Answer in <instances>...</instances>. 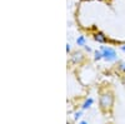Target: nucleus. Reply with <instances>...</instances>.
<instances>
[{
    "label": "nucleus",
    "mask_w": 125,
    "mask_h": 124,
    "mask_svg": "<svg viewBox=\"0 0 125 124\" xmlns=\"http://www.w3.org/2000/svg\"><path fill=\"white\" fill-rule=\"evenodd\" d=\"M85 50H86V51H91V48H89L88 45H85Z\"/></svg>",
    "instance_id": "obj_11"
},
{
    "label": "nucleus",
    "mask_w": 125,
    "mask_h": 124,
    "mask_svg": "<svg viewBox=\"0 0 125 124\" xmlns=\"http://www.w3.org/2000/svg\"><path fill=\"white\" fill-rule=\"evenodd\" d=\"M94 59H95V60H100V59H103V53L100 51V49L94 51Z\"/></svg>",
    "instance_id": "obj_7"
},
{
    "label": "nucleus",
    "mask_w": 125,
    "mask_h": 124,
    "mask_svg": "<svg viewBox=\"0 0 125 124\" xmlns=\"http://www.w3.org/2000/svg\"><path fill=\"white\" fill-rule=\"evenodd\" d=\"M81 113H83V112H76L75 114H74V119H76V120H78V119L81 117Z\"/></svg>",
    "instance_id": "obj_9"
},
{
    "label": "nucleus",
    "mask_w": 125,
    "mask_h": 124,
    "mask_svg": "<svg viewBox=\"0 0 125 124\" xmlns=\"http://www.w3.org/2000/svg\"><path fill=\"white\" fill-rule=\"evenodd\" d=\"M118 69L120 71H123V73H125V61H120L119 65H118Z\"/></svg>",
    "instance_id": "obj_8"
},
{
    "label": "nucleus",
    "mask_w": 125,
    "mask_h": 124,
    "mask_svg": "<svg viewBox=\"0 0 125 124\" xmlns=\"http://www.w3.org/2000/svg\"><path fill=\"white\" fill-rule=\"evenodd\" d=\"M68 124H70V123H68Z\"/></svg>",
    "instance_id": "obj_14"
},
{
    "label": "nucleus",
    "mask_w": 125,
    "mask_h": 124,
    "mask_svg": "<svg viewBox=\"0 0 125 124\" xmlns=\"http://www.w3.org/2000/svg\"><path fill=\"white\" fill-rule=\"evenodd\" d=\"M113 101H114V98H113V95L110 94V93L101 94V97H100V107H101V109L108 110L113 105Z\"/></svg>",
    "instance_id": "obj_2"
},
{
    "label": "nucleus",
    "mask_w": 125,
    "mask_h": 124,
    "mask_svg": "<svg viewBox=\"0 0 125 124\" xmlns=\"http://www.w3.org/2000/svg\"><path fill=\"white\" fill-rule=\"evenodd\" d=\"M94 38H95V40L98 41V43H100V44H104V43H106V41H108V38L104 35L103 33H100V32H98L95 35H94Z\"/></svg>",
    "instance_id": "obj_3"
},
{
    "label": "nucleus",
    "mask_w": 125,
    "mask_h": 124,
    "mask_svg": "<svg viewBox=\"0 0 125 124\" xmlns=\"http://www.w3.org/2000/svg\"><path fill=\"white\" fill-rule=\"evenodd\" d=\"M76 44L79 45V46H85V36H79L78 39H76Z\"/></svg>",
    "instance_id": "obj_6"
},
{
    "label": "nucleus",
    "mask_w": 125,
    "mask_h": 124,
    "mask_svg": "<svg viewBox=\"0 0 125 124\" xmlns=\"http://www.w3.org/2000/svg\"><path fill=\"white\" fill-rule=\"evenodd\" d=\"M79 124H88V123H86V122H80Z\"/></svg>",
    "instance_id": "obj_13"
},
{
    "label": "nucleus",
    "mask_w": 125,
    "mask_h": 124,
    "mask_svg": "<svg viewBox=\"0 0 125 124\" xmlns=\"http://www.w3.org/2000/svg\"><path fill=\"white\" fill-rule=\"evenodd\" d=\"M120 50H121V51H124V53H125V44L120 46Z\"/></svg>",
    "instance_id": "obj_10"
},
{
    "label": "nucleus",
    "mask_w": 125,
    "mask_h": 124,
    "mask_svg": "<svg viewBox=\"0 0 125 124\" xmlns=\"http://www.w3.org/2000/svg\"><path fill=\"white\" fill-rule=\"evenodd\" d=\"M100 51L103 53V59L106 61H115L118 60V54L116 50L110 46H100Z\"/></svg>",
    "instance_id": "obj_1"
},
{
    "label": "nucleus",
    "mask_w": 125,
    "mask_h": 124,
    "mask_svg": "<svg viewBox=\"0 0 125 124\" xmlns=\"http://www.w3.org/2000/svg\"><path fill=\"white\" fill-rule=\"evenodd\" d=\"M93 104H94V99H93V98H88V99L84 101V104H83L81 108H83V110H86V109H89Z\"/></svg>",
    "instance_id": "obj_4"
},
{
    "label": "nucleus",
    "mask_w": 125,
    "mask_h": 124,
    "mask_svg": "<svg viewBox=\"0 0 125 124\" xmlns=\"http://www.w3.org/2000/svg\"><path fill=\"white\" fill-rule=\"evenodd\" d=\"M66 50H68V51H70V45H69V44L66 45Z\"/></svg>",
    "instance_id": "obj_12"
},
{
    "label": "nucleus",
    "mask_w": 125,
    "mask_h": 124,
    "mask_svg": "<svg viewBox=\"0 0 125 124\" xmlns=\"http://www.w3.org/2000/svg\"><path fill=\"white\" fill-rule=\"evenodd\" d=\"M81 59H83V54L81 53H74L73 54V58H71L73 63H78V61H80Z\"/></svg>",
    "instance_id": "obj_5"
}]
</instances>
